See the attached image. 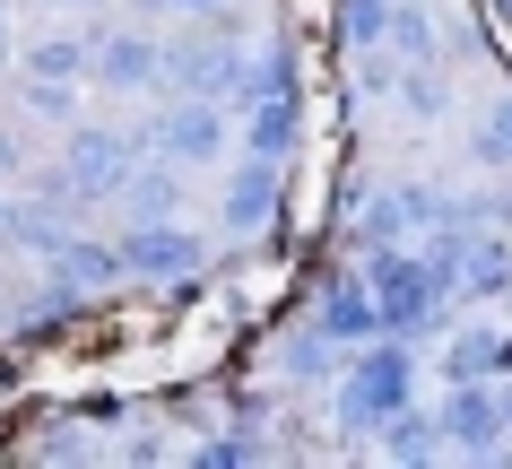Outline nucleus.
I'll return each instance as SVG.
<instances>
[{"instance_id":"f257e3e1","label":"nucleus","mask_w":512,"mask_h":469,"mask_svg":"<svg viewBox=\"0 0 512 469\" xmlns=\"http://www.w3.org/2000/svg\"><path fill=\"white\" fill-rule=\"evenodd\" d=\"M330 0H0V417L200 383L313 244Z\"/></svg>"},{"instance_id":"f03ea898","label":"nucleus","mask_w":512,"mask_h":469,"mask_svg":"<svg viewBox=\"0 0 512 469\" xmlns=\"http://www.w3.org/2000/svg\"><path fill=\"white\" fill-rule=\"evenodd\" d=\"M122 461H512V27L330 0V174L235 357L122 409Z\"/></svg>"},{"instance_id":"7ed1b4c3","label":"nucleus","mask_w":512,"mask_h":469,"mask_svg":"<svg viewBox=\"0 0 512 469\" xmlns=\"http://www.w3.org/2000/svg\"><path fill=\"white\" fill-rule=\"evenodd\" d=\"M486 9H495V18H504V27H512V0H486Z\"/></svg>"}]
</instances>
